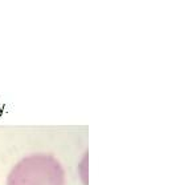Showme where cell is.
Instances as JSON below:
<instances>
[{
    "instance_id": "6da1fadb",
    "label": "cell",
    "mask_w": 196,
    "mask_h": 185,
    "mask_svg": "<svg viewBox=\"0 0 196 185\" xmlns=\"http://www.w3.org/2000/svg\"><path fill=\"white\" fill-rule=\"evenodd\" d=\"M65 172L52 155L36 153L24 157L13 166L7 185H64Z\"/></svg>"
}]
</instances>
